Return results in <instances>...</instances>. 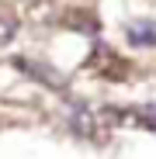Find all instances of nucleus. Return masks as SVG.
<instances>
[{
	"instance_id": "f03ea898",
	"label": "nucleus",
	"mask_w": 156,
	"mask_h": 159,
	"mask_svg": "<svg viewBox=\"0 0 156 159\" xmlns=\"http://www.w3.org/2000/svg\"><path fill=\"white\" fill-rule=\"evenodd\" d=\"M128 38H132L135 45H153V24H149V21L132 24V28H128Z\"/></svg>"
},
{
	"instance_id": "f257e3e1",
	"label": "nucleus",
	"mask_w": 156,
	"mask_h": 159,
	"mask_svg": "<svg viewBox=\"0 0 156 159\" xmlns=\"http://www.w3.org/2000/svg\"><path fill=\"white\" fill-rule=\"evenodd\" d=\"M111 118L115 111H97V107H76L69 114V128L76 131V135H83L90 142H104L111 131Z\"/></svg>"
},
{
	"instance_id": "7ed1b4c3",
	"label": "nucleus",
	"mask_w": 156,
	"mask_h": 159,
	"mask_svg": "<svg viewBox=\"0 0 156 159\" xmlns=\"http://www.w3.org/2000/svg\"><path fill=\"white\" fill-rule=\"evenodd\" d=\"M11 31H14V24H11V21H4V17H0V45H4V42L11 38Z\"/></svg>"
}]
</instances>
